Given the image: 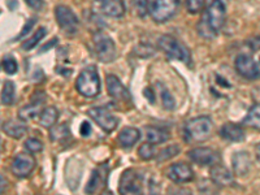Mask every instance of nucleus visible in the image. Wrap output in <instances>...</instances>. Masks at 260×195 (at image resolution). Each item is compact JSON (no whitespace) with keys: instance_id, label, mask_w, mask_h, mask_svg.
I'll return each mask as SVG.
<instances>
[{"instance_id":"12","label":"nucleus","mask_w":260,"mask_h":195,"mask_svg":"<svg viewBox=\"0 0 260 195\" xmlns=\"http://www.w3.org/2000/svg\"><path fill=\"white\" fill-rule=\"evenodd\" d=\"M189 157L192 160V162L198 166H215L219 162V154L213 148L210 147H198L194 148L189 152Z\"/></svg>"},{"instance_id":"35","label":"nucleus","mask_w":260,"mask_h":195,"mask_svg":"<svg viewBox=\"0 0 260 195\" xmlns=\"http://www.w3.org/2000/svg\"><path fill=\"white\" fill-rule=\"evenodd\" d=\"M36 22H37L36 18H30V20L26 22V25L24 26V29H22V31L18 34V37L16 38V41H20V39L24 38L25 36H27V34H29V31L31 30V27L34 26V24H36Z\"/></svg>"},{"instance_id":"31","label":"nucleus","mask_w":260,"mask_h":195,"mask_svg":"<svg viewBox=\"0 0 260 195\" xmlns=\"http://www.w3.org/2000/svg\"><path fill=\"white\" fill-rule=\"evenodd\" d=\"M2 65H3V69L7 74H15L16 72H17V62H16V60L13 59V57H4Z\"/></svg>"},{"instance_id":"41","label":"nucleus","mask_w":260,"mask_h":195,"mask_svg":"<svg viewBox=\"0 0 260 195\" xmlns=\"http://www.w3.org/2000/svg\"><path fill=\"white\" fill-rule=\"evenodd\" d=\"M96 2H101V3H106V2H108V0H96Z\"/></svg>"},{"instance_id":"40","label":"nucleus","mask_w":260,"mask_h":195,"mask_svg":"<svg viewBox=\"0 0 260 195\" xmlns=\"http://www.w3.org/2000/svg\"><path fill=\"white\" fill-rule=\"evenodd\" d=\"M256 159L260 164V143L256 146Z\"/></svg>"},{"instance_id":"6","label":"nucleus","mask_w":260,"mask_h":195,"mask_svg":"<svg viewBox=\"0 0 260 195\" xmlns=\"http://www.w3.org/2000/svg\"><path fill=\"white\" fill-rule=\"evenodd\" d=\"M94 47L99 60L103 62H111L116 59V45L113 39L104 32H96L94 36Z\"/></svg>"},{"instance_id":"23","label":"nucleus","mask_w":260,"mask_h":195,"mask_svg":"<svg viewBox=\"0 0 260 195\" xmlns=\"http://www.w3.org/2000/svg\"><path fill=\"white\" fill-rule=\"evenodd\" d=\"M42 102L43 101H38V102H32L30 103L29 106H25L22 107L18 112V117L20 120L22 121H29V120H32V118H36L37 116L39 115L41 112V106H42Z\"/></svg>"},{"instance_id":"8","label":"nucleus","mask_w":260,"mask_h":195,"mask_svg":"<svg viewBox=\"0 0 260 195\" xmlns=\"http://www.w3.org/2000/svg\"><path fill=\"white\" fill-rule=\"evenodd\" d=\"M87 115L99 125V127L106 132V133H111L112 130L116 129L118 124V118L113 116L112 113L108 112L106 108H101V107H94L87 111Z\"/></svg>"},{"instance_id":"4","label":"nucleus","mask_w":260,"mask_h":195,"mask_svg":"<svg viewBox=\"0 0 260 195\" xmlns=\"http://www.w3.org/2000/svg\"><path fill=\"white\" fill-rule=\"evenodd\" d=\"M159 47L166 53L168 59H175L189 65L191 61L189 48L182 45L178 39L171 36H162L159 39Z\"/></svg>"},{"instance_id":"26","label":"nucleus","mask_w":260,"mask_h":195,"mask_svg":"<svg viewBox=\"0 0 260 195\" xmlns=\"http://www.w3.org/2000/svg\"><path fill=\"white\" fill-rule=\"evenodd\" d=\"M46 36H47V29H46L45 26L39 27V29L37 30L34 34H32L31 38H27L26 41L22 43V50L30 51V50H32V48H36L37 45H38L39 42L45 38Z\"/></svg>"},{"instance_id":"18","label":"nucleus","mask_w":260,"mask_h":195,"mask_svg":"<svg viewBox=\"0 0 260 195\" xmlns=\"http://www.w3.org/2000/svg\"><path fill=\"white\" fill-rule=\"evenodd\" d=\"M211 178L219 186H231L234 181V177L231 172L228 171L225 167L217 166V164H215L213 168L211 169Z\"/></svg>"},{"instance_id":"21","label":"nucleus","mask_w":260,"mask_h":195,"mask_svg":"<svg viewBox=\"0 0 260 195\" xmlns=\"http://www.w3.org/2000/svg\"><path fill=\"white\" fill-rule=\"evenodd\" d=\"M3 130L7 136L15 139L22 138L27 133L26 125L22 121H15V120H9V121L4 122Z\"/></svg>"},{"instance_id":"2","label":"nucleus","mask_w":260,"mask_h":195,"mask_svg":"<svg viewBox=\"0 0 260 195\" xmlns=\"http://www.w3.org/2000/svg\"><path fill=\"white\" fill-rule=\"evenodd\" d=\"M213 132V124L208 116H198L186 122L185 134L190 142H204L211 137Z\"/></svg>"},{"instance_id":"34","label":"nucleus","mask_w":260,"mask_h":195,"mask_svg":"<svg viewBox=\"0 0 260 195\" xmlns=\"http://www.w3.org/2000/svg\"><path fill=\"white\" fill-rule=\"evenodd\" d=\"M150 2L151 0H136V8L139 17H145L150 11Z\"/></svg>"},{"instance_id":"33","label":"nucleus","mask_w":260,"mask_h":195,"mask_svg":"<svg viewBox=\"0 0 260 195\" xmlns=\"http://www.w3.org/2000/svg\"><path fill=\"white\" fill-rule=\"evenodd\" d=\"M180 152V148H178V146L173 145L171 146V147L166 148V150L160 151V155L157 156V160H167V159H171V157L176 156V155Z\"/></svg>"},{"instance_id":"27","label":"nucleus","mask_w":260,"mask_h":195,"mask_svg":"<svg viewBox=\"0 0 260 195\" xmlns=\"http://www.w3.org/2000/svg\"><path fill=\"white\" fill-rule=\"evenodd\" d=\"M15 95H16V89H15V83L12 81H6L3 86V91H2V95H0V101L4 106H11L15 102Z\"/></svg>"},{"instance_id":"42","label":"nucleus","mask_w":260,"mask_h":195,"mask_svg":"<svg viewBox=\"0 0 260 195\" xmlns=\"http://www.w3.org/2000/svg\"><path fill=\"white\" fill-rule=\"evenodd\" d=\"M0 147H2V141H0Z\"/></svg>"},{"instance_id":"25","label":"nucleus","mask_w":260,"mask_h":195,"mask_svg":"<svg viewBox=\"0 0 260 195\" xmlns=\"http://www.w3.org/2000/svg\"><path fill=\"white\" fill-rule=\"evenodd\" d=\"M146 134H147V142L152 143V145L164 143L169 139V134L164 130L157 129V127H148Z\"/></svg>"},{"instance_id":"32","label":"nucleus","mask_w":260,"mask_h":195,"mask_svg":"<svg viewBox=\"0 0 260 195\" xmlns=\"http://www.w3.org/2000/svg\"><path fill=\"white\" fill-rule=\"evenodd\" d=\"M206 0H186V8L190 13H198L203 9Z\"/></svg>"},{"instance_id":"24","label":"nucleus","mask_w":260,"mask_h":195,"mask_svg":"<svg viewBox=\"0 0 260 195\" xmlns=\"http://www.w3.org/2000/svg\"><path fill=\"white\" fill-rule=\"evenodd\" d=\"M243 124L250 127H254L256 130H260V104H254L250 108L247 116L243 120Z\"/></svg>"},{"instance_id":"14","label":"nucleus","mask_w":260,"mask_h":195,"mask_svg":"<svg viewBox=\"0 0 260 195\" xmlns=\"http://www.w3.org/2000/svg\"><path fill=\"white\" fill-rule=\"evenodd\" d=\"M107 177H108V167H107V164H103V166L94 169L91 178H90L89 183L86 186V192L95 194V192L101 191L103 187H106Z\"/></svg>"},{"instance_id":"10","label":"nucleus","mask_w":260,"mask_h":195,"mask_svg":"<svg viewBox=\"0 0 260 195\" xmlns=\"http://www.w3.org/2000/svg\"><path fill=\"white\" fill-rule=\"evenodd\" d=\"M36 167V160L31 156V154L27 152H20L16 155L12 161V172L17 177H26L32 172Z\"/></svg>"},{"instance_id":"20","label":"nucleus","mask_w":260,"mask_h":195,"mask_svg":"<svg viewBox=\"0 0 260 195\" xmlns=\"http://www.w3.org/2000/svg\"><path fill=\"white\" fill-rule=\"evenodd\" d=\"M102 12L108 17L120 18L125 15V4L122 0H108L103 3Z\"/></svg>"},{"instance_id":"15","label":"nucleus","mask_w":260,"mask_h":195,"mask_svg":"<svg viewBox=\"0 0 260 195\" xmlns=\"http://www.w3.org/2000/svg\"><path fill=\"white\" fill-rule=\"evenodd\" d=\"M107 90H108V94L112 98H115V99L125 102L132 101L130 92L127 91L126 87L113 74H108L107 76Z\"/></svg>"},{"instance_id":"7","label":"nucleus","mask_w":260,"mask_h":195,"mask_svg":"<svg viewBox=\"0 0 260 195\" xmlns=\"http://www.w3.org/2000/svg\"><path fill=\"white\" fill-rule=\"evenodd\" d=\"M55 17H56L59 26L65 32L73 34V32H76L78 30L80 21H78V17L76 16V13L69 7L57 6L55 8Z\"/></svg>"},{"instance_id":"11","label":"nucleus","mask_w":260,"mask_h":195,"mask_svg":"<svg viewBox=\"0 0 260 195\" xmlns=\"http://www.w3.org/2000/svg\"><path fill=\"white\" fill-rule=\"evenodd\" d=\"M118 190L121 194H141L142 192V181H141L139 175L130 169L125 171L120 180Z\"/></svg>"},{"instance_id":"28","label":"nucleus","mask_w":260,"mask_h":195,"mask_svg":"<svg viewBox=\"0 0 260 195\" xmlns=\"http://www.w3.org/2000/svg\"><path fill=\"white\" fill-rule=\"evenodd\" d=\"M138 155H139V157L143 160H150V159H152V157H155L154 145L150 142L143 143V145L139 147Z\"/></svg>"},{"instance_id":"39","label":"nucleus","mask_w":260,"mask_h":195,"mask_svg":"<svg viewBox=\"0 0 260 195\" xmlns=\"http://www.w3.org/2000/svg\"><path fill=\"white\" fill-rule=\"evenodd\" d=\"M7 187V180L0 175V192H3Z\"/></svg>"},{"instance_id":"22","label":"nucleus","mask_w":260,"mask_h":195,"mask_svg":"<svg viewBox=\"0 0 260 195\" xmlns=\"http://www.w3.org/2000/svg\"><path fill=\"white\" fill-rule=\"evenodd\" d=\"M57 118H59V111L55 107H47L41 112L39 116V124L46 129H50L53 125L56 124Z\"/></svg>"},{"instance_id":"38","label":"nucleus","mask_w":260,"mask_h":195,"mask_svg":"<svg viewBox=\"0 0 260 195\" xmlns=\"http://www.w3.org/2000/svg\"><path fill=\"white\" fill-rule=\"evenodd\" d=\"M90 130H91V126H90L89 122H87V121L82 122V125H81V134H82L83 137L89 136Z\"/></svg>"},{"instance_id":"36","label":"nucleus","mask_w":260,"mask_h":195,"mask_svg":"<svg viewBox=\"0 0 260 195\" xmlns=\"http://www.w3.org/2000/svg\"><path fill=\"white\" fill-rule=\"evenodd\" d=\"M27 6L31 9H36V11H41L45 6V0H25Z\"/></svg>"},{"instance_id":"17","label":"nucleus","mask_w":260,"mask_h":195,"mask_svg":"<svg viewBox=\"0 0 260 195\" xmlns=\"http://www.w3.org/2000/svg\"><path fill=\"white\" fill-rule=\"evenodd\" d=\"M220 136L225 141L229 142H242L245 139V130L240 125L233 124V122H226L220 129Z\"/></svg>"},{"instance_id":"29","label":"nucleus","mask_w":260,"mask_h":195,"mask_svg":"<svg viewBox=\"0 0 260 195\" xmlns=\"http://www.w3.org/2000/svg\"><path fill=\"white\" fill-rule=\"evenodd\" d=\"M160 96H161V103L164 108H167V110H173L175 108V99H173L172 94L169 92V90L162 89L160 91Z\"/></svg>"},{"instance_id":"9","label":"nucleus","mask_w":260,"mask_h":195,"mask_svg":"<svg viewBox=\"0 0 260 195\" xmlns=\"http://www.w3.org/2000/svg\"><path fill=\"white\" fill-rule=\"evenodd\" d=\"M236 69L240 73V76H242L246 80L255 81L260 77L259 65L255 62V60L252 57H250L248 55H245V53L237 56Z\"/></svg>"},{"instance_id":"3","label":"nucleus","mask_w":260,"mask_h":195,"mask_svg":"<svg viewBox=\"0 0 260 195\" xmlns=\"http://www.w3.org/2000/svg\"><path fill=\"white\" fill-rule=\"evenodd\" d=\"M78 92L86 98H94L101 92V78L95 67H87L81 72L76 82Z\"/></svg>"},{"instance_id":"1","label":"nucleus","mask_w":260,"mask_h":195,"mask_svg":"<svg viewBox=\"0 0 260 195\" xmlns=\"http://www.w3.org/2000/svg\"><path fill=\"white\" fill-rule=\"evenodd\" d=\"M225 17H226L225 4L221 0H213L212 3L207 7L204 17L199 22V34L204 38H213L224 26Z\"/></svg>"},{"instance_id":"37","label":"nucleus","mask_w":260,"mask_h":195,"mask_svg":"<svg viewBox=\"0 0 260 195\" xmlns=\"http://www.w3.org/2000/svg\"><path fill=\"white\" fill-rule=\"evenodd\" d=\"M248 46L254 52H259L260 51V37H255L248 41Z\"/></svg>"},{"instance_id":"13","label":"nucleus","mask_w":260,"mask_h":195,"mask_svg":"<svg viewBox=\"0 0 260 195\" xmlns=\"http://www.w3.org/2000/svg\"><path fill=\"white\" fill-rule=\"evenodd\" d=\"M167 176L169 180L173 182L182 183V182H189L194 178V172H192L191 167L186 162H176L172 164L167 171Z\"/></svg>"},{"instance_id":"16","label":"nucleus","mask_w":260,"mask_h":195,"mask_svg":"<svg viewBox=\"0 0 260 195\" xmlns=\"http://www.w3.org/2000/svg\"><path fill=\"white\" fill-rule=\"evenodd\" d=\"M233 162V171L237 176H246L251 169V157L247 151H238L232 157Z\"/></svg>"},{"instance_id":"5","label":"nucleus","mask_w":260,"mask_h":195,"mask_svg":"<svg viewBox=\"0 0 260 195\" xmlns=\"http://www.w3.org/2000/svg\"><path fill=\"white\" fill-rule=\"evenodd\" d=\"M180 0H152L150 6V15L157 24H164L176 15Z\"/></svg>"},{"instance_id":"30","label":"nucleus","mask_w":260,"mask_h":195,"mask_svg":"<svg viewBox=\"0 0 260 195\" xmlns=\"http://www.w3.org/2000/svg\"><path fill=\"white\" fill-rule=\"evenodd\" d=\"M25 148L29 151L30 154H37V152H41L42 148H43V145L39 139L37 138H30L25 142Z\"/></svg>"},{"instance_id":"19","label":"nucleus","mask_w":260,"mask_h":195,"mask_svg":"<svg viewBox=\"0 0 260 195\" xmlns=\"http://www.w3.org/2000/svg\"><path fill=\"white\" fill-rule=\"evenodd\" d=\"M141 138V133L136 127H124L118 134V143L125 148L133 147L138 139Z\"/></svg>"}]
</instances>
